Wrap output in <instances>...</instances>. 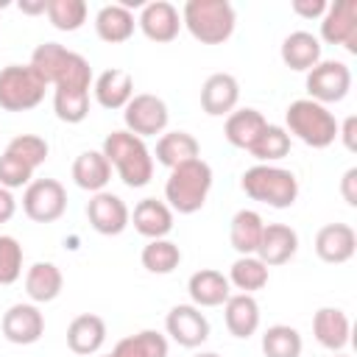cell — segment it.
I'll return each instance as SVG.
<instances>
[{"label": "cell", "instance_id": "1", "mask_svg": "<svg viewBox=\"0 0 357 357\" xmlns=\"http://www.w3.org/2000/svg\"><path fill=\"white\" fill-rule=\"evenodd\" d=\"M33 73L53 89H78V92H89L92 86V67L89 61L75 53V50H67L64 45L59 42H42L33 53H31V61Z\"/></svg>", "mask_w": 357, "mask_h": 357}, {"label": "cell", "instance_id": "2", "mask_svg": "<svg viewBox=\"0 0 357 357\" xmlns=\"http://www.w3.org/2000/svg\"><path fill=\"white\" fill-rule=\"evenodd\" d=\"M100 153L106 156V162L117 170L120 181L131 190L145 187L153 178V156L151 148L145 145V139L128 134V131H112L103 139Z\"/></svg>", "mask_w": 357, "mask_h": 357}, {"label": "cell", "instance_id": "3", "mask_svg": "<svg viewBox=\"0 0 357 357\" xmlns=\"http://www.w3.org/2000/svg\"><path fill=\"white\" fill-rule=\"evenodd\" d=\"M209 190H212V167L198 156L170 170L165 181V204L178 215H195L206 204Z\"/></svg>", "mask_w": 357, "mask_h": 357}, {"label": "cell", "instance_id": "4", "mask_svg": "<svg viewBox=\"0 0 357 357\" xmlns=\"http://www.w3.org/2000/svg\"><path fill=\"white\" fill-rule=\"evenodd\" d=\"M237 14L229 0H187L181 8V25L201 45H223L234 33Z\"/></svg>", "mask_w": 357, "mask_h": 357}, {"label": "cell", "instance_id": "5", "mask_svg": "<svg viewBox=\"0 0 357 357\" xmlns=\"http://www.w3.org/2000/svg\"><path fill=\"white\" fill-rule=\"evenodd\" d=\"M240 190L265 206L287 209L298 198V178L293 170L276 165H254L240 176Z\"/></svg>", "mask_w": 357, "mask_h": 357}, {"label": "cell", "instance_id": "6", "mask_svg": "<svg viewBox=\"0 0 357 357\" xmlns=\"http://www.w3.org/2000/svg\"><path fill=\"white\" fill-rule=\"evenodd\" d=\"M284 131L310 148H329L337 139V120L326 106L298 98L284 109Z\"/></svg>", "mask_w": 357, "mask_h": 357}, {"label": "cell", "instance_id": "7", "mask_svg": "<svg viewBox=\"0 0 357 357\" xmlns=\"http://www.w3.org/2000/svg\"><path fill=\"white\" fill-rule=\"evenodd\" d=\"M47 84L33 73L31 64H8L0 70V109L31 112L45 100Z\"/></svg>", "mask_w": 357, "mask_h": 357}, {"label": "cell", "instance_id": "8", "mask_svg": "<svg viewBox=\"0 0 357 357\" xmlns=\"http://www.w3.org/2000/svg\"><path fill=\"white\" fill-rule=\"evenodd\" d=\"M351 89V70L346 61L337 59H321L310 73H307V95L310 100L329 106L340 103Z\"/></svg>", "mask_w": 357, "mask_h": 357}, {"label": "cell", "instance_id": "9", "mask_svg": "<svg viewBox=\"0 0 357 357\" xmlns=\"http://www.w3.org/2000/svg\"><path fill=\"white\" fill-rule=\"evenodd\" d=\"M167 120H170L167 103H165L159 95H151V92L134 95V98L126 103V109H123L126 131L134 134V137H139V139L165 134Z\"/></svg>", "mask_w": 357, "mask_h": 357}, {"label": "cell", "instance_id": "10", "mask_svg": "<svg viewBox=\"0 0 357 357\" xmlns=\"http://www.w3.org/2000/svg\"><path fill=\"white\" fill-rule=\"evenodd\" d=\"M22 212L33 223H56L67 212V190L56 178H33L22 192Z\"/></svg>", "mask_w": 357, "mask_h": 357}, {"label": "cell", "instance_id": "11", "mask_svg": "<svg viewBox=\"0 0 357 357\" xmlns=\"http://www.w3.org/2000/svg\"><path fill=\"white\" fill-rule=\"evenodd\" d=\"M321 39L357 53V0H337L321 17Z\"/></svg>", "mask_w": 357, "mask_h": 357}, {"label": "cell", "instance_id": "12", "mask_svg": "<svg viewBox=\"0 0 357 357\" xmlns=\"http://www.w3.org/2000/svg\"><path fill=\"white\" fill-rule=\"evenodd\" d=\"M86 220L98 234L114 237V234L126 231V226L131 223V212L120 195L100 190V192H92L89 204H86Z\"/></svg>", "mask_w": 357, "mask_h": 357}, {"label": "cell", "instance_id": "13", "mask_svg": "<svg viewBox=\"0 0 357 357\" xmlns=\"http://www.w3.org/2000/svg\"><path fill=\"white\" fill-rule=\"evenodd\" d=\"M165 329L184 349H198L209 337V321H206V315L195 304H176V307H170V312L165 318Z\"/></svg>", "mask_w": 357, "mask_h": 357}, {"label": "cell", "instance_id": "14", "mask_svg": "<svg viewBox=\"0 0 357 357\" xmlns=\"http://www.w3.org/2000/svg\"><path fill=\"white\" fill-rule=\"evenodd\" d=\"M0 329H3V337L8 343L31 346V343H36L45 335V315L39 312L36 304H22L20 301V304H11L3 312Z\"/></svg>", "mask_w": 357, "mask_h": 357}, {"label": "cell", "instance_id": "15", "mask_svg": "<svg viewBox=\"0 0 357 357\" xmlns=\"http://www.w3.org/2000/svg\"><path fill=\"white\" fill-rule=\"evenodd\" d=\"M137 28L151 39V42H173L181 31V14L173 3L167 0H153V3H145L139 17H137Z\"/></svg>", "mask_w": 357, "mask_h": 357}, {"label": "cell", "instance_id": "16", "mask_svg": "<svg viewBox=\"0 0 357 357\" xmlns=\"http://www.w3.org/2000/svg\"><path fill=\"white\" fill-rule=\"evenodd\" d=\"M357 251V231L349 223H326L315 234V254L326 265H343Z\"/></svg>", "mask_w": 357, "mask_h": 357}, {"label": "cell", "instance_id": "17", "mask_svg": "<svg viewBox=\"0 0 357 357\" xmlns=\"http://www.w3.org/2000/svg\"><path fill=\"white\" fill-rule=\"evenodd\" d=\"M296 251H298V234H296L293 226H287V223H265L254 257L262 259L268 268H276V265L290 262L296 257Z\"/></svg>", "mask_w": 357, "mask_h": 357}, {"label": "cell", "instance_id": "18", "mask_svg": "<svg viewBox=\"0 0 357 357\" xmlns=\"http://www.w3.org/2000/svg\"><path fill=\"white\" fill-rule=\"evenodd\" d=\"M240 84L231 73H212L201 86V109L209 117H229L237 109Z\"/></svg>", "mask_w": 357, "mask_h": 357}, {"label": "cell", "instance_id": "19", "mask_svg": "<svg viewBox=\"0 0 357 357\" xmlns=\"http://www.w3.org/2000/svg\"><path fill=\"white\" fill-rule=\"evenodd\" d=\"M92 92L103 109L117 112V109H126V103L134 98V78L128 70L109 67L92 81Z\"/></svg>", "mask_w": 357, "mask_h": 357}, {"label": "cell", "instance_id": "20", "mask_svg": "<svg viewBox=\"0 0 357 357\" xmlns=\"http://www.w3.org/2000/svg\"><path fill=\"white\" fill-rule=\"evenodd\" d=\"M106 343V321L95 312H81L70 321L67 326V346L73 354L89 357L98 354L100 346Z\"/></svg>", "mask_w": 357, "mask_h": 357}, {"label": "cell", "instance_id": "21", "mask_svg": "<svg viewBox=\"0 0 357 357\" xmlns=\"http://www.w3.org/2000/svg\"><path fill=\"white\" fill-rule=\"evenodd\" d=\"M312 335L315 340L329 349L332 354L343 351L346 343H349V335H351V324H349V315L340 310V307H321L315 315H312Z\"/></svg>", "mask_w": 357, "mask_h": 357}, {"label": "cell", "instance_id": "22", "mask_svg": "<svg viewBox=\"0 0 357 357\" xmlns=\"http://www.w3.org/2000/svg\"><path fill=\"white\" fill-rule=\"evenodd\" d=\"M187 293L198 310L201 307H223L226 298L231 296V284L220 271L201 268L187 279Z\"/></svg>", "mask_w": 357, "mask_h": 357}, {"label": "cell", "instance_id": "23", "mask_svg": "<svg viewBox=\"0 0 357 357\" xmlns=\"http://www.w3.org/2000/svg\"><path fill=\"white\" fill-rule=\"evenodd\" d=\"M134 229L148 240H162L173 231V209L159 198H142L131 212Z\"/></svg>", "mask_w": 357, "mask_h": 357}, {"label": "cell", "instance_id": "24", "mask_svg": "<svg viewBox=\"0 0 357 357\" xmlns=\"http://www.w3.org/2000/svg\"><path fill=\"white\" fill-rule=\"evenodd\" d=\"M223 324L229 335L245 340L259 329V304L248 293H231L223 304Z\"/></svg>", "mask_w": 357, "mask_h": 357}, {"label": "cell", "instance_id": "25", "mask_svg": "<svg viewBox=\"0 0 357 357\" xmlns=\"http://www.w3.org/2000/svg\"><path fill=\"white\" fill-rule=\"evenodd\" d=\"M282 61L296 73H310L321 61V39L310 31H293L282 42Z\"/></svg>", "mask_w": 357, "mask_h": 357}, {"label": "cell", "instance_id": "26", "mask_svg": "<svg viewBox=\"0 0 357 357\" xmlns=\"http://www.w3.org/2000/svg\"><path fill=\"white\" fill-rule=\"evenodd\" d=\"M134 28H137L134 14L120 3H109L95 14V33L100 42H109V45L128 42L134 36Z\"/></svg>", "mask_w": 357, "mask_h": 357}, {"label": "cell", "instance_id": "27", "mask_svg": "<svg viewBox=\"0 0 357 357\" xmlns=\"http://www.w3.org/2000/svg\"><path fill=\"white\" fill-rule=\"evenodd\" d=\"M61 287H64V276L53 262H33L25 271V293L33 304H47L59 298Z\"/></svg>", "mask_w": 357, "mask_h": 357}, {"label": "cell", "instance_id": "28", "mask_svg": "<svg viewBox=\"0 0 357 357\" xmlns=\"http://www.w3.org/2000/svg\"><path fill=\"white\" fill-rule=\"evenodd\" d=\"M265 126H268V120L262 117L259 109H251V106H245V109H234V112L226 117L223 137H226L229 145L248 151L251 142L259 137V131H262Z\"/></svg>", "mask_w": 357, "mask_h": 357}, {"label": "cell", "instance_id": "29", "mask_svg": "<svg viewBox=\"0 0 357 357\" xmlns=\"http://www.w3.org/2000/svg\"><path fill=\"white\" fill-rule=\"evenodd\" d=\"M198 153H201V145H198V139L192 134H187V131H165L156 139V151L151 156L159 165H165V167L173 170L176 165H184L190 159H198Z\"/></svg>", "mask_w": 357, "mask_h": 357}, {"label": "cell", "instance_id": "30", "mask_svg": "<svg viewBox=\"0 0 357 357\" xmlns=\"http://www.w3.org/2000/svg\"><path fill=\"white\" fill-rule=\"evenodd\" d=\"M73 181L86 192H100L112 181V165L100 151H84L73 162Z\"/></svg>", "mask_w": 357, "mask_h": 357}, {"label": "cell", "instance_id": "31", "mask_svg": "<svg viewBox=\"0 0 357 357\" xmlns=\"http://www.w3.org/2000/svg\"><path fill=\"white\" fill-rule=\"evenodd\" d=\"M262 229H265V220H262L259 212H254V209H240V212H234V218H231V223H229V243H231V248H234L240 257L257 254Z\"/></svg>", "mask_w": 357, "mask_h": 357}, {"label": "cell", "instance_id": "32", "mask_svg": "<svg viewBox=\"0 0 357 357\" xmlns=\"http://www.w3.org/2000/svg\"><path fill=\"white\" fill-rule=\"evenodd\" d=\"M290 134L284 131V126H273V123H268L262 131H259V137L251 142V148H248V153L259 162V165H271V162H279V159H284L287 153H290Z\"/></svg>", "mask_w": 357, "mask_h": 357}, {"label": "cell", "instance_id": "33", "mask_svg": "<svg viewBox=\"0 0 357 357\" xmlns=\"http://www.w3.org/2000/svg\"><path fill=\"white\" fill-rule=\"evenodd\" d=\"M268 276H271V273H268V265L251 254V257H237V259L231 262L226 279H229V284L237 287L240 293L254 296L257 290H262V287L268 284Z\"/></svg>", "mask_w": 357, "mask_h": 357}, {"label": "cell", "instance_id": "34", "mask_svg": "<svg viewBox=\"0 0 357 357\" xmlns=\"http://www.w3.org/2000/svg\"><path fill=\"white\" fill-rule=\"evenodd\" d=\"M139 262L148 273H156V276H165V273H173L178 265H181V248L162 237V240H148V245L142 248L139 254Z\"/></svg>", "mask_w": 357, "mask_h": 357}, {"label": "cell", "instance_id": "35", "mask_svg": "<svg viewBox=\"0 0 357 357\" xmlns=\"http://www.w3.org/2000/svg\"><path fill=\"white\" fill-rule=\"evenodd\" d=\"M112 354L114 357H167V337L156 329H142L137 335L123 337Z\"/></svg>", "mask_w": 357, "mask_h": 357}, {"label": "cell", "instance_id": "36", "mask_svg": "<svg viewBox=\"0 0 357 357\" xmlns=\"http://www.w3.org/2000/svg\"><path fill=\"white\" fill-rule=\"evenodd\" d=\"M301 335L290 324H273L262 332V354L265 357H301Z\"/></svg>", "mask_w": 357, "mask_h": 357}, {"label": "cell", "instance_id": "37", "mask_svg": "<svg viewBox=\"0 0 357 357\" xmlns=\"http://www.w3.org/2000/svg\"><path fill=\"white\" fill-rule=\"evenodd\" d=\"M47 20L56 31H78L86 22V3L84 0H47Z\"/></svg>", "mask_w": 357, "mask_h": 357}, {"label": "cell", "instance_id": "38", "mask_svg": "<svg viewBox=\"0 0 357 357\" xmlns=\"http://www.w3.org/2000/svg\"><path fill=\"white\" fill-rule=\"evenodd\" d=\"M53 112L61 123H81L89 114V92L78 89H53Z\"/></svg>", "mask_w": 357, "mask_h": 357}, {"label": "cell", "instance_id": "39", "mask_svg": "<svg viewBox=\"0 0 357 357\" xmlns=\"http://www.w3.org/2000/svg\"><path fill=\"white\" fill-rule=\"evenodd\" d=\"M22 276V245L11 234H0V284H14Z\"/></svg>", "mask_w": 357, "mask_h": 357}, {"label": "cell", "instance_id": "40", "mask_svg": "<svg viewBox=\"0 0 357 357\" xmlns=\"http://www.w3.org/2000/svg\"><path fill=\"white\" fill-rule=\"evenodd\" d=\"M6 151L14 153V156H20L22 162H28L33 170H36L39 165H45V159H47V153H50L47 142H45L42 137H36V134H17V137L6 145Z\"/></svg>", "mask_w": 357, "mask_h": 357}, {"label": "cell", "instance_id": "41", "mask_svg": "<svg viewBox=\"0 0 357 357\" xmlns=\"http://www.w3.org/2000/svg\"><path fill=\"white\" fill-rule=\"evenodd\" d=\"M31 181H33V167L28 162H22L20 156L3 151V156H0V187L17 190V187H28Z\"/></svg>", "mask_w": 357, "mask_h": 357}, {"label": "cell", "instance_id": "42", "mask_svg": "<svg viewBox=\"0 0 357 357\" xmlns=\"http://www.w3.org/2000/svg\"><path fill=\"white\" fill-rule=\"evenodd\" d=\"M326 0H293L290 3V8H293V14H298V17H304V20H321L324 17V11H326Z\"/></svg>", "mask_w": 357, "mask_h": 357}, {"label": "cell", "instance_id": "43", "mask_svg": "<svg viewBox=\"0 0 357 357\" xmlns=\"http://www.w3.org/2000/svg\"><path fill=\"white\" fill-rule=\"evenodd\" d=\"M337 139L343 142V148L346 151H357V117L354 114H349L343 123H337Z\"/></svg>", "mask_w": 357, "mask_h": 357}, {"label": "cell", "instance_id": "44", "mask_svg": "<svg viewBox=\"0 0 357 357\" xmlns=\"http://www.w3.org/2000/svg\"><path fill=\"white\" fill-rule=\"evenodd\" d=\"M340 195L349 206H357V167H349L340 178Z\"/></svg>", "mask_w": 357, "mask_h": 357}, {"label": "cell", "instance_id": "45", "mask_svg": "<svg viewBox=\"0 0 357 357\" xmlns=\"http://www.w3.org/2000/svg\"><path fill=\"white\" fill-rule=\"evenodd\" d=\"M14 212H17V201H14L11 190L0 187V223H8L14 218Z\"/></svg>", "mask_w": 357, "mask_h": 357}, {"label": "cell", "instance_id": "46", "mask_svg": "<svg viewBox=\"0 0 357 357\" xmlns=\"http://www.w3.org/2000/svg\"><path fill=\"white\" fill-rule=\"evenodd\" d=\"M20 11H22V14H45V11H47V0H36V3L20 0Z\"/></svg>", "mask_w": 357, "mask_h": 357}, {"label": "cell", "instance_id": "47", "mask_svg": "<svg viewBox=\"0 0 357 357\" xmlns=\"http://www.w3.org/2000/svg\"><path fill=\"white\" fill-rule=\"evenodd\" d=\"M192 357H220L218 351H198V354H192Z\"/></svg>", "mask_w": 357, "mask_h": 357}, {"label": "cell", "instance_id": "48", "mask_svg": "<svg viewBox=\"0 0 357 357\" xmlns=\"http://www.w3.org/2000/svg\"><path fill=\"white\" fill-rule=\"evenodd\" d=\"M335 357H346V354H340V351H337V354H335Z\"/></svg>", "mask_w": 357, "mask_h": 357}, {"label": "cell", "instance_id": "49", "mask_svg": "<svg viewBox=\"0 0 357 357\" xmlns=\"http://www.w3.org/2000/svg\"><path fill=\"white\" fill-rule=\"evenodd\" d=\"M103 357H114V354H103Z\"/></svg>", "mask_w": 357, "mask_h": 357}]
</instances>
